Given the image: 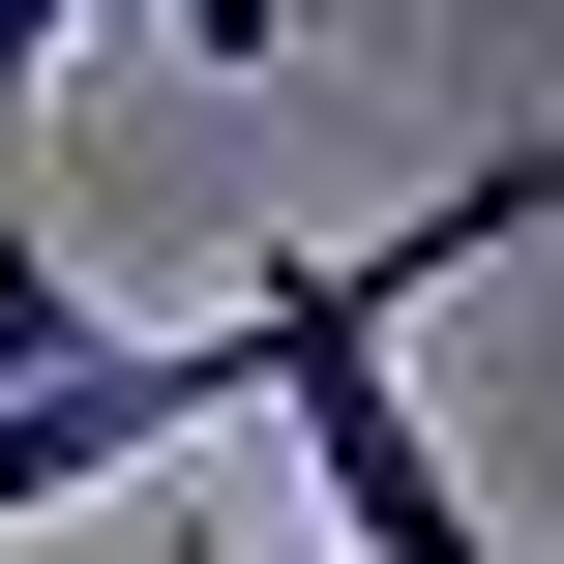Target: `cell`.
Masks as SVG:
<instances>
[{"instance_id":"obj_1","label":"cell","mask_w":564,"mask_h":564,"mask_svg":"<svg viewBox=\"0 0 564 564\" xmlns=\"http://www.w3.org/2000/svg\"><path fill=\"white\" fill-rule=\"evenodd\" d=\"M208 416H268L238 327H89V357H30V387H0V535H30V506H149Z\"/></svg>"},{"instance_id":"obj_5","label":"cell","mask_w":564,"mask_h":564,"mask_svg":"<svg viewBox=\"0 0 564 564\" xmlns=\"http://www.w3.org/2000/svg\"><path fill=\"white\" fill-rule=\"evenodd\" d=\"M30 119H59V0H0V208H30Z\"/></svg>"},{"instance_id":"obj_3","label":"cell","mask_w":564,"mask_h":564,"mask_svg":"<svg viewBox=\"0 0 564 564\" xmlns=\"http://www.w3.org/2000/svg\"><path fill=\"white\" fill-rule=\"evenodd\" d=\"M30 357H89V238H30V208H0V387H30Z\"/></svg>"},{"instance_id":"obj_4","label":"cell","mask_w":564,"mask_h":564,"mask_svg":"<svg viewBox=\"0 0 564 564\" xmlns=\"http://www.w3.org/2000/svg\"><path fill=\"white\" fill-rule=\"evenodd\" d=\"M149 30H178V59H208V89H268V59H327V30H357V0H149Z\"/></svg>"},{"instance_id":"obj_2","label":"cell","mask_w":564,"mask_h":564,"mask_svg":"<svg viewBox=\"0 0 564 564\" xmlns=\"http://www.w3.org/2000/svg\"><path fill=\"white\" fill-rule=\"evenodd\" d=\"M268 416H297V476H327V564H506L476 446L416 416V357H268Z\"/></svg>"}]
</instances>
